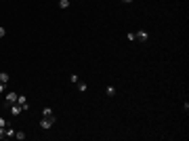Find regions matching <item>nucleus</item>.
I'll use <instances>...</instances> for the list:
<instances>
[{
  "label": "nucleus",
  "mask_w": 189,
  "mask_h": 141,
  "mask_svg": "<svg viewBox=\"0 0 189 141\" xmlns=\"http://www.w3.org/2000/svg\"><path fill=\"white\" fill-rule=\"evenodd\" d=\"M55 120H57L55 116H44V118L40 120V129H50V126L55 124Z\"/></svg>",
  "instance_id": "f257e3e1"
},
{
  "label": "nucleus",
  "mask_w": 189,
  "mask_h": 141,
  "mask_svg": "<svg viewBox=\"0 0 189 141\" xmlns=\"http://www.w3.org/2000/svg\"><path fill=\"white\" fill-rule=\"evenodd\" d=\"M13 103H17V93H15V91H8L6 97H4V105L8 107V105H13Z\"/></svg>",
  "instance_id": "f03ea898"
},
{
  "label": "nucleus",
  "mask_w": 189,
  "mask_h": 141,
  "mask_svg": "<svg viewBox=\"0 0 189 141\" xmlns=\"http://www.w3.org/2000/svg\"><path fill=\"white\" fill-rule=\"evenodd\" d=\"M147 38H149V34H147L145 30H139V32H135V40H139V42H147Z\"/></svg>",
  "instance_id": "7ed1b4c3"
},
{
  "label": "nucleus",
  "mask_w": 189,
  "mask_h": 141,
  "mask_svg": "<svg viewBox=\"0 0 189 141\" xmlns=\"http://www.w3.org/2000/svg\"><path fill=\"white\" fill-rule=\"evenodd\" d=\"M8 110H11V114H13V116H19V114L23 112V107H21L19 103H13V105H8Z\"/></svg>",
  "instance_id": "20e7f679"
},
{
  "label": "nucleus",
  "mask_w": 189,
  "mask_h": 141,
  "mask_svg": "<svg viewBox=\"0 0 189 141\" xmlns=\"http://www.w3.org/2000/svg\"><path fill=\"white\" fill-rule=\"evenodd\" d=\"M8 80H11V76H8V72H0V82H4V84H6Z\"/></svg>",
  "instance_id": "39448f33"
},
{
  "label": "nucleus",
  "mask_w": 189,
  "mask_h": 141,
  "mask_svg": "<svg viewBox=\"0 0 189 141\" xmlns=\"http://www.w3.org/2000/svg\"><path fill=\"white\" fill-rule=\"evenodd\" d=\"M76 84H78V91H80V93H86V89H88V84H84V82H80V80H78Z\"/></svg>",
  "instance_id": "423d86ee"
},
{
  "label": "nucleus",
  "mask_w": 189,
  "mask_h": 141,
  "mask_svg": "<svg viewBox=\"0 0 189 141\" xmlns=\"http://www.w3.org/2000/svg\"><path fill=\"white\" fill-rule=\"evenodd\" d=\"M25 137H27V135H25V133H23V131H15V139L23 141V139H25Z\"/></svg>",
  "instance_id": "0eeeda50"
},
{
  "label": "nucleus",
  "mask_w": 189,
  "mask_h": 141,
  "mask_svg": "<svg viewBox=\"0 0 189 141\" xmlns=\"http://www.w3.org/2000/svg\"><path fill=\"white\" fill-rule=\"evenodd\" d=\"M59 8H69V0H59Z\"/></svg>",
  "instance_id": "6e6552de"
},
{
  "label": "nucleus",
  "mask_w": 189,
  "mask_h": 141,
  "mask_svg": "<svg viewBox=\"0 0 189 141\" xmlns=\"http://www.w3.org/2000/svg\"><path fill=\"white\" fill-rule=\"evenodd\" d=\"M105 93H107V97H114V95H116V89H114V87H107Z\"/></svg>",
  "instance_id": "1a4fd4ad"
},
{
  "label": "nucleus",
  "mask_w": 189,
  "mask_h": 141,
  "mask_svg": "<svg viewBox=\"0 0 189 141\" xmlns=\"http://www.w3.org/2000/svg\"><path fill=\"white\" fill-rule=\"evenodd\" d=\"M42 116H53V110H50V107H44V110H42Z\"/></svg>",
  "instance_id": "9d476101"
},
{
  "label": "nucleus",
  "mask_w": 189,
  "mask_h": 141,
  "mask_svg": "<svg viewBox=\"0 0 189 141\" xmlns=\"http://www.w3.org/2000/svg\"><path fill=\"white\" fill-rule=\"evenodd\" d=\"M0 139H6V131H4V126H0Z\"/></svg>",
  "instance_id": "9b49d317"
},
{
  "label": "nucleus",
  "mask_w": 189,
  "mask_h": 141,
  "mask_svg": "<svg viewBox=\"0 0 189 141\" xmlns=\"http://www.w3.org/2000/svg\"><path fill=\"white\" fill-rule=\"evenodd\" d=\"M126 38H128L130 42H135V32H130V34H126Z\"/></svg>",
  "instance_id": "f8f14e48"
},
{
  "label": "nucleus",
  "mask_w": 189,
  "mask_h": 141,
  "mask_svg": "<svg viewBox=\"0 0 189 141\" xmlns=\"http://www.w3.org/2000/svg\"><path fill=\"white\" fill-rule=\"evenodd\" d=\"M6 124H8V122H6L4 118H0V126H6Z\"/></svg>",
  "instance_id": "ddd939ff"
},
{
  "label": "nucleus",
  "mask_w": 189,
  "mask_h": 141,
  "mask_svg": "<svg viewBox=\"0 0 189 141\" xmlns=\"http://www.w3.org/2000/svg\"><path fill=\"white\" fill-rule=\"evenodd\" d=\"M4 89H6V84H4V82H0V93H4Z\"/></svg>",
  "instance_id": "4468645a"
},
{
  "label": "nucleus",
  "mask_w": 189,
  "mask_h": 141,
  "mask_svg": "<svg viewBox=\"0 0 189 141\" xmlns=\"http://www.w3.org/2000/svg\"><path fill=\"white\" fill-rule=\"evenodd\" d=\"M4 34H6V30H4V28H2V25H0V38H2V36H4Z\"/></svg>",
  "instance_id": "2eb2a0df"
},
{
  "label": "nucleus",
  "mask_w": 189,
  "mask_h": 141,
  "mask_svg": "<svg viewBox=\"0 0 189 141\" xmlns=\"http://www.w3.org/2000/svg\"><path fill=\"white\" fill-rule=\"evenodd\" d=\"M122 2H126V4H128V2H133V0H122Z\"/></svg>",
  "instance_id": "dca6fc26"
}]
</instances>
